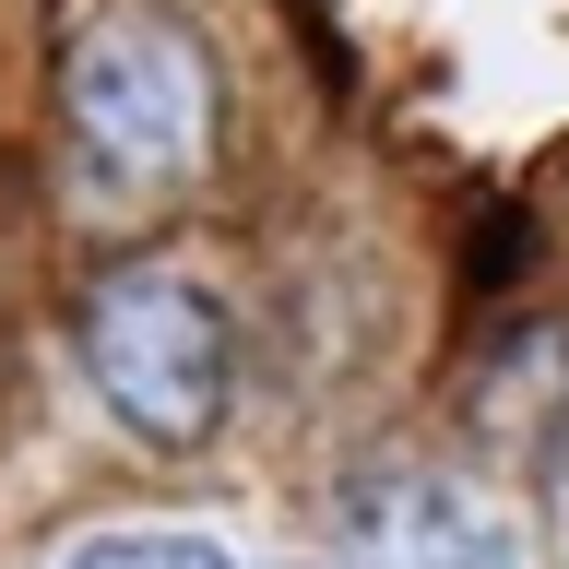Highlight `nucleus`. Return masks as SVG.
I'll return each mask as SVG.
<instances>
[{
    "label": "nucleus",
    "mask_w": 569,
    "mask_h": 569,
    "mask_svg": "<svg viewBox=\"0 0 569 569\" xmlns=\"http://www.w3.org/2000/svg\"><path fill=\"white\" fill-rule=\"evenodd\" d=\"M60 107L107 202H167L178 178L213 167V60L167 12H96L60 48Z\"/></svg>",
    "instance_id": "obj_1"
},
{
    "label": "nucleus",
    "mask_w": 569,
    "mask_h": 569,
    "mask_svg": "<svg viewBox=\"0 0 569 569\" xmlns=\"http://www.w3.org/2000/svg\"><path fill=\"white\" fill-rule=\"evenodd\" d=\"M83 380L142 451H202L238 403V320L202 273L131 261L83 297Z\"/></svg>",
    "instance_id": "obj_2"
},
{
    "label": "nucleus",
    "mask_w": 569,
    "mask_h": 569,
    "mask_svg": "<svg viewBox=\"0 0 569 569\" xmlns=\"http://www.w3.org/2000/svg\"><path fill=\"white\" fill-rule=\"evenodd\" d=\"M345 569H522V546L451 475H368L345 498Z\"/></svg>",
    "instance_id": "obj_3"
},
{
    "label": "nucleus",
    "mask_w": 569,
    "mask_h": 569,
    "mask_svg": "<svg viewBox=\"0 0 569 569\" xmlns=\"http://www.w3.org/2000/svg\"><path fill=\"white\" fill-rule=\"evenodd\" d=\"M60 569H249L238 546H213V533H167V522H131V533H83Z\"/></svg>",
    "instance_id": "obj_4"
}]
</instances>
